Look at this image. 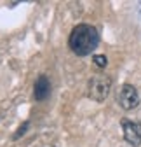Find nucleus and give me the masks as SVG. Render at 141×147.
<instances>
[{"mask_svg": "<svg viewBox=\"0 0 141 147\" xmlns=\"http://www.w3.org/2000/svg\"><path fill=\"white\" fill-rule=\"evenodd\" d=\"M99 44V33L92 25L80 23L77 25L68 37V46L77 56H87L91 54Z\"/></svg>", "mask_w": 141, "mask_h": 147, "instance_id": "obj_1", "label": "nucleus"}, {"mask_svg": "<svg viewBox=\"0 0 141 147\" xmlns=\"http://www.w3.org/2000/svg\"><path fill=\"white\" fill-rule=\"evenodd\" d=\"M110 91H112V77L103 76V74L92 76L89 84H87V95H89V98L94 102H99V103L106 100Z\"/></svg>", "mask_w": 141, "mask_h": 147, "instance_id": "obj_2", "label": "nucleus"}, {"mask_svg": "<svg viewBox=\"0 0 141 147\" xmlns=\"http://www.w3.org/2000/svg\"><path fill=\"white\" fill-rule=\"evenodd\" d=\"M117 102L124 110H132L139 105V95L138 89L132 84H122L118 93H117Z\"/></svg>", "mask_w": 141, "mask_h": 147, "instance_id": "obj_3", "label": "nucleus"}, {"mask_svg": "<svg viewBox=\"0 0 141 147\" xmlns=\"http://www.w3.org/2000/svg\"><path fill=\"white\" fill-rule=\"evenodd\" d=\"M120 124H122V131H124L126 142L131 144L132 147H139L141 145V123L124 117L120 121Z\"/></svg>", "mask_w": 141, "mask_h": 147, "instance_id": "obj_4", "label": "nucleus"}, {"mask_svg": "<svg viewBox=\"0 0 141 147\" xmlns=\"http://www.w3.org/2000/svg\"><path fill=\"white\" fill-rule=\"evenodd\" d=\"M51 95V81L47 76H39L33 84V98L37 102H44Z\"/></svg>", "mask_w": 141, "mask_h": 147, "instance_id": "obj_5", "label": "nucleus"}, {"mask_svg": "<svg viewBox=\"0 0 141 147\" xmlns=\"http://www.w3.org/2000/svg\"><path fill=\"white\" fill-rule=\"evenodd\" d=\"M28 128H30V121H25V123H23V126H19V128H17V131L12 135V140H17V138H21V137L26 133V130H28Z\"/></svg>", "mask_w": 141, "mask_h": 147, "instance_id": "obj_6", "label": "nucleus"}, {"mask_svg": "<svg viewBox=\"0 0 141 147\" xmlns=\"http://www.w3.org/2000/svg\"><path fill=\"white\" fill-rule=\"evenodd\" d=\"M92 61L99 67V68H104L108 65V60H106V56H104V54H94L92 56Z\"/></svg>", "mask_w": 141, "mask_h": 147, "instance_id": "obj_7", "label": "nucleus"}]
</instances>
